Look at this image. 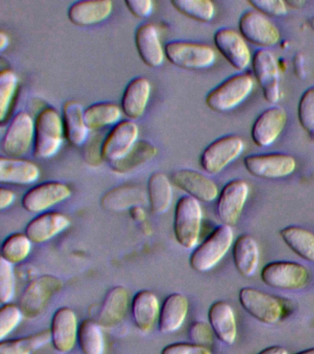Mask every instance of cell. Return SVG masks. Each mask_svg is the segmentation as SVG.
Here are the masks:
<instances>
[{
	"mask_svg": "<svg viewBox=\"0 0 314 354\" xmlns=\"http://www.w3.org/2000/svg\"><path fill=\"white\" fill-rule=\"evenodd\" d=\"M311 140H313L314 141V131L313 133H311Z\"/></svg>",
	"mask_w": 314,
	"mask_h": 354,
	"instance_id": "cell-56",
	"label": "cell"
},
{
	"mask_svg": "<svg viewBox=\"0 0 314 354\" xmlns=\"http://www.w3.org/2000/svg\"><path fill=\"white\" fill-rule=\"evenodd\" d=\"M35 124L32 116L20 112L14 116L2 140L1 149L10 158H20L28 153L35 142Z\"/></svg>",
	"mask_w": 314,
	"mask_h": 354,
	"instance_id": "cell-10",
	"label": "cell"
},
{
	"mask_svg": "<svg viewBox=\"0 0 314 354\" xmlns=\"http://www.w3.org/2000/svg\"><path fill=\"white\" fill-rule=\"evenodd\" d=\"M78 342L84 354H104V336L97 321H82L79 328Z\"/></svg>",
	"mask_w": 314,
	"mask_h": 354,
	"instance_id": "cell-38",
	"label": "cell"
},
{
	"mask_svg": "<svg viewBox=\"0 0 314 354\" xmlns=\"http://www.w3.org/2000/svg\"><path fill=\"white\" fill-rule=\"evenodd\" d=\"M233 242V231L231 227H217L208 238L190 257V266L197 272L210 270L223 259Z\"/></svg>",
	"mask_w": 314,
	"mask_h": 354,
	"instance_id": "cell-2",
	"label": "cell"
},
{
	"mask_svg": "<svg viewBox=\"0 0 314 354\" xmlns=\"http://www.w3.org/2000/svg\"><path fill=\"white\" fill-rule=\"evenodd\" d=\"M296 354H314V348H308V350L300 351Z\"/></svg>",
	"mask_w": 314,
	"mask_h": 354,
	"instance_id": "cell-54",
	"label": "cell"
},
{
	"mask_svg": "<svg viewBox=\"0 0 314 354\" xmlns=\"http://www.w3.org/2000/svg\"><path fill=\"white\" fill-rule=\"evenodd\" d=\"M23 314L20 306L13 304H3L0 308V339L12 333L23 319Z\"/></svg>",
	"mask_w": 314,
	"mask_h": 354,
	"instance_id": "cell-42",
	"label": "cell"
},
{
	"mask_svg": "<svg viewBox=\"0 0 314 354\" xmlns=\"http://www.w3.org/2000/svg\"><path fill=\"white\" fill-rule=\"evenodd\" d=\"M249 195V185L244 180H233L223 187L217 203V215L225 225L238 223Z\"/></svg>",
	"mask_w": 314,
	"mask_h": 354,
	"instance_id": "cell-13",
	"label": "cell"
},
{
	"mask_svg": "<svg viewBox=\"0 0 314 354\" xmlns=\"http://www.w3.org/2000/svg\"><path fill=\"white\" fill-rule=\"evenodd\" d=\"M239 300L245 311L266 325H274L283 317L282 301L255 288H242L239 290Z\"/></svg>",
	"mask_w": 314,
	"mask_h": 354,
	"instance_id": "cell-9",
	"label": "cell"
},
{
	"mask_svg": "<svg viewBox=\"0 0 314 354\" xmlns=\"http://www.w3.org/2000/svg\"><path fill=\"white\" fill-rule=\"evenodd\" d=\"M244 149V141L235 135L217 138L203 151L201 166L206 173L217 174L241 156Z\"/></svg>",
	"mask_w": 314,
	"mask_h": 354,
	"instance_id": "cell-8",
	"label": "cell"
},
{
	"mask_svg": "<svg viewBox=\"0 0 314 354\" xmlns=\"http://www.w3.org/2000/svg\"><path fill=\"white\" fill-rule=\"evenodd\" d=\"M213 329L211 326L202 321H197L193 323L189 328L190 339L194 342L195 344L206 346L210 344L213 340Z\"/></svg>",
	"mask_w": 314,
	"mask_h": 354,
	"instance_id": "cell-46",
	"label": "cell"
},
{
	"mask_svg": "<svg viewBox=\"0 0 314 354\" xmlns=\"http://www.w3.org/2000/svg\"><path fill=\"white\" fill-rule=\"evenodd\" d=\"M114 4L110 0H87L70 6L68 16L73 24L87 27L101 24L108 19Z\"/></svg>",
	"mask_w": 314,
	"mask_h": 354,
	"instance_id": "cell-23",
	"label": "cell"
},
{
	"mask_svg": "<svg viewBox=\"0 0 314 354\" xmlns=\"http://www.w3.org/2000/svg\"><path fill=\"white\" fill-rule=\"evenodd\" d=\"M40 169L31 160L19 158H0V182L2 184L27 185L39 179Z\"/></svg>",
	"mask_w": 314,
	"mask_h": 354,
	"instance_id": "cell-25",
	"label": "cell"
},
{
	"mask_svg": "<svg viewBox=\"0 0 314 354\" xmlns=\"http://www.w3.org/2000/svg\"><path fill=\"white\" fill-rule=\"evenodd\" d=\"M130 304V295L123 286L112 288L99 310L97 322L101 328H112L124 320Z\"/></svg>",
	"mask_w": 314,
	"mask_h": 354,
	"instance_id": "cell-21",
	"label": "cell"
},
{
	"mask_svg": "<svg viewBox=\"0 0 314 354\" xmlns=\"http://www.w3.org/2000/svg\"><path fill=\"white\" fill-rule=\"evenodd\" d=\"M32 243L26 234L16 232L10 234L2 243V259L12 265L24 261L31 253Z\"/></svg>",
	"mask_w": 314,
	"mask_h": 354,
	"instance_id": "cell-39",
	"label": "cell"
},
{
	"mask_svg": "<svg viewBox=\"0 0 314 354\" xmlns=\"http://www.w3.org/2000/svg\"><path fill=\"white\" fill-rule=\"evenodd\" d=\"M70 225V218L61 212H45L32 218L26 228V234L32 243H42L52 239Z\"/></svg>",
	"mask_w": 314,
	"mask_h": 354,
	"instance_id": "cell-22",
	"label": "cell"
},
{
	"mask_svg": "<svg viewBox=\"0 0 314 354\" xmlns=\"http://www.w3.org/2000/svg\"><path fill=\"white\" fill-rule=\"evenodd\" d=\"M132 317L135 325L142 331L148 333L159 320V304L155 293L150 290H143L135 295L132 301Z\"/></svg>",
	"mask_w": 314,
	"mask_h": 354,
	"instance_id": "cell-28",
	"label": "cell"
},
{
	"mask_svg": "<svg viewBox=\"0 0 314 354\" xmlns=\"http://www.w3.org/2000/svg\"><path fill=\"white\" fill-rule=\"evenodd\" d=\"M151 93V85L147 77L132 80L124 91L122 111L130 120H137L144 115Z\"/></svg>",
	"mask_w": 314,
	"mask_h": 354,
	"instance_id": "cell-27",
	"label": "cell"
},
{
	"mask_svg": "<svg viewBox=\"0 0 314 354\" xmlns=\"http://www.w3.org/2000/svg\"><path fill=\"white\" fill-rule=\"evenodd\" d=\"M18 82L17 75L10 69L0 74V121L2 124L9 115L10 105L18 88Z\"/></svg>",
	"mask_w": 314,
	"mask_h": 354,
	"instance_id": "cell-41",
	"label": "cell"
},
{
	"mask_svg": "<svg viewBox=\"0 0 314 354\" xmlns=\"http://www.w3.org/2000/svg\"><path fill=\"white\" fill-rule=\"evenodd\" d=\"M297 115L300 124L306 131H314V87L308 88L300 100Z\"/></svg>",
	"mask_w": 314,
	"mask_h": 354,
	"instance_id": "cell-44",
	"label": "cell"
},
{
	"mask_svg": "<svg viewBox=\"0 0 314 354\" xmlns=\"http://www.w3.org/2000/svg\"><path fill=\"white\" fill-rule=\"evenodd\" d=\"M203 212L199 201L190 196L179 199L175 207V239L179 245L186 249L194 248L199 238Z\"/></svg>",
	"mask_w": 314,
	"mask_h": 354,
	"instance_id": "cell-3",
	"label": "cell"
},
{
	"mask_svg": "<svg viewBox=\"0 0 314 354\" xmlns=\"http://www.w3.org/2000/svg\"><path fill=\"white\" fill-rule=\"evenodd\" d=\"M15 293V275L13 265L0 257V301L10 304Z\"/></svg>",
	"mask_w": 314,
	"mask_h": 354,
	"instance_id": "cell-43",
	"label": "cell"
},
{
	"mask_svg": "<svg viewBox=\"0 0 314 354\" xmlns=\"http://www.w3.org/2000/svg\"><path fill=\"white\" fill-rule=\"evenodd\" d=\"M170 3L179 12L201 22L210 21L216 12L209 0H173Z\"/></svg>",
	"mask_w": 314,
	"mask_h": 354,
	"instance_id": "cell-40",
	"label": "cell"
},
{
	"mask_svg": "<svg viewBox=\"0 0 314 354\" xmlns=\"http://www.w3.org/2000/svg\"><path fill=\"white\" fill-rule=\"evenodd\" d=\"M130 212L131 217L134 218L135 221H141L144 220L146 215L144 209H142V207H135L133 209L129 210Z\"/></svg>",
	"mask_w": 314,
	"mask_h": 354,
	"instance_id": "cell-51",
	"label": "cell"
},
{
	"mask_svg": "<svg viewBox=\"0 0 314 354\" xmlns=\"http://www.w3.org/2000/svg\"><path fill=\"white\" fill-rule=\"evenodd\" d=\"M148 196L151 212L154 214H164L172 206L173 193L172 184L166 174L154 173L148 183Z\"/></svg>",
	"mask_w": 314,
	"mask_h": 354,
	"instance_id": "cell-33",
	"label": "cell"
},
{
	"mask_svg": "<svg viewBox=\"0 0 314 354\" xmlns=\"http://www.w3.org/2000/svg\"><path fill=\"white\" fill-rule=\"evenodd\" d=\"M253 88V79L251 75H234L206 95V104L215 112H230L248 98Z\"/></svg>",
	"mask_w": 314,
	"mask_h": 354,
	"instance_id": "cell-4",
	"label": "cell"
},
{
	"mask_svg": "<svg viewBox=\"0 0 314 354\" xmlns=\"http://www.w3.org/2000/svg\"><path fill=\"white\" fill-rule=\"evenodd\" d=\"M308 25L313 30H314V16L311 17V18L308 19Z\"/></svg>",
	"mask_w": 314,
	"mask_h": 354,
	"instance_id": "cell-55",
	"label": "cell"
},
{
	"mask_svg": "<svg viewBox=\"0 0 314 354\" xmlns=\"http://www.w3.org/2000/svg\"><path fill=\"white\" fill-rule=\"evenodd\" d=\"M148 196L145 191L132 185H122L112 188L101 198V206L110 212H124L147 204Z\"/></svg>",
	"mask_w": 314,
	"mask_h": 354,
	"instance_id": "cell-26",
	"label": "cell"
},
{
	"mask_svg": "<svg viewBox=\"0 0 314 354\" xmlns=\"http://www.w3.org/2000/svg\"><path fill=\"white\" fill-rule=\"evenodd\" d=\"M170 180L173 185L198 201H214L219 194L216 183L197 171L181 169L173 171Z\"/></svg>",
	"mask_w": 314,
	"mask_h": 354,
	"instance_id": "cell-18",
	"label": "cell"
},
{
	"mask_svg": "<svg viewBox=\"0 0 314 354\" xmlns=\"http://www.w3.org/2000/svg\"><path fill=\"white\" fill-rule=\"evenodd\" d=\"M233 261L238 272L244 277H252L259 264V248L255 238L242 234L233 245Z\"/></svg>",
	"mask_w": 314,
	"mask_h": 354,
	"instance_id": "cell-32",
	"label": "cell"
},
{
	"mask_svg": "<svg viewBox=\"0 0 314 354\" xmlns=\"http://www.w3.org/2000/svg\"><path fill=\"white\" fill-rule=\"evenodd\" d=\"M245 168L253 176L278 179L291 176L297 168L296 160L286 153L253 154L244 158Z\"/></svg>",
	"mask_w": 314,
	"mask_h": 354,
	"instance_id": "cell-11",
	"label": "cell"
},
{
	"mask_svg": "<svg viewBox=\"0 0 314 354\" xmlns=\"http://www.w3.org/2000/svg\"><path fill=\"white\" fill-rule=\"evenodd\" d=\"M157 149L153 143L147 140L137 141L130 151L122 159L112 162L110 166L117 174H126L136 170L140 166L153 160L156 156Z\"/></svg>",
	"mask_w": 314,
	"mask_h": 354,
	"instance_id": "cell-35",
	"label": "cell"
},
{
	"mask_svg": "<svg viewBox=\"0 0 314 354\" xmlns=\"http://www.w3.org/2000/svg\"><path fill=\"white\" fill-rule=\"evenodd\" d=\"M78 318L70 307H61L55 312L51 321V342L55 350L65 354L75 347L79 333Z\"/></svg>",
	"mask_w": 314,
	"mask_h": 354,
	"instance_id": "cell-16",
	"label": "cell"
},
{
	"mask_svg": "<svg viewBox=\"0 0 314 354\" xmlns=\"http://www.w3.org/2000/svg\"><path fill=\"white\" fill-rule=\"evenodd\" d=\"M50 342V329H46L19 339L1 340L0 354H32Z\"/></svg>",
	"mask_w": 314,
	"mask_h": 354,
	"instance_id": "cell-36",
	"label": "cell"
},
{
	"mask_svg": "<svg viewBox=\"0 0 314 354\" xmlns=\"http://www.w3.org/2000/svg\"><path fill=\"white\" fill-rule=\"evenodd\" d=\"M126 7L137 18H148L153 11V2L151 0H126Z\"/></svg>",
	"mask_w": 314,
	"mask_h": 354,
	"instance_id": "cell-48",
	"label": "cell"
},
{
	"mask_svg": "<svg viewBox=\"0 0 314 354\" xmlns=\"http://www.w3.org/2000/svg\"><path fill=\"white\" fill-rule=\"evenodd\" d=\"M122 116V108L112 102H98L84 111L85 121L89 129L98 130L118 124Z\"/></svg>",
	"mask_w": 314,
	"mask_h": 354,
	"instance_id": "cell-37",
	"label": "cell"
},
{
	"mask_svg": "<svg viewBox=\"0 0 314 354\" xmlns=\"http://www.w3.org/2000/svg\"><path fill=\"white\" fill-rule=\"evenodd\" d=\"M310 271L297 262L275 261L264 266L261 279L267 286L286 290H302L310 282Z\"/></svg>",
	"mask_w": 314,
	"mask_h": 354,
	"instance_id": "cell-7",
	"label": "cell"
},
{
	"mask_svg": "<svg viewBox=\"0 0 314 354\" xmlns=\"http://www.w3.org/2000/svg\"><path fill=\"white\" fill-rule=\"evenodd\" d=\"M253 68L264 99L275 104L279 100L280 87L279 71L274 55L268 50H257L253 58Z\"/></svg>",
	"mask_w": 314,
	"mask_h": 354,
	"instance_id": "cell-17",
	"label": "cell"
},
{
	"mask_svg": "<svg viewBox=\"0 0 314 354\" xmlns=\"http://www.w3.org/2000/svg\"><path fill=\"white\" fill-rule=\"evenodd\" d=\"M139 127L133 120L115 124L101 145V158L110 165L125 157L137 142Z\"/></svg>",
	"mask_w": 314,
	"mask_h": 354,
	"instance_id": "cell-15",
	"label": "cell"
},
{
	"mask_svg": "<svg viewBox=\"0 0 314 354\" xmlns=\"http://www.w3.org/2000/svg\"><path fill=\"white\" fill-rule=\"evenodd\" d=\"M84 111L82 105L76 101H68L63 107L65 135L72 146L81 147L88 140L89 127L85 121Z\"/></svg>",
	"mask_w": 314,
	"mask_h": 354,
	"instance_id": "cell-31",
	"label": "cell"
},
{
	"mask_svg": "<svg viewBox=\"0 0 314 354\" xmlns=\"http://www.w3.org/2000/svg\"><path fill=\"white\" fill-rule=\"evenodd\" d=\"M9 36L4 32H0V51L3 52L9 46Z\"/></svg>",
	"mask_w": 314,
	"mask_h": 354,
	"instance_id": "cell-52",
	"label": "cell"
},
{
	"mask_svg": "<svg viewBox=\"0 0 314 354\" xmlns=\"http://www.w3.org/2000/svg\"><path fill=\"white\" fill-rule=\"evenodd\" d=\"M135 41L137 52L146 65L150 68H159L164 64L165 50L159 40L158 30L153 24L140 25L137 28Z\"/></svg>",
	"mask_w": 314,
	"mask_h": 354,
	"instance_id": "cell-24",
	"label": "cell"
},
{
	"mask_svg": "<svg viewBox=\"0 0 314 354\" xmlns=\"http://www.w3.org/2000/svg\"><path fill=\"white\" fill-rule=\"evenodd\" d=\"M64 134V123L57 111L52 107L41 111L35 122V156L40 159L55 156L61 148Z\"/></svg>",
	"mask_w": 314,
	"mask_h": 354,
	"instance_id": "cell-1",
	"label": "cell"
},
{
	"mask_svg": "<svg viewBox=\"0 0 314 354\" xmlns=\"http://www.w3.org/2000/svg\"><path fill=\"white\" fill-rule=\"evenodd\" d=\"M208 320L220 342L231 345L237 337V324L233 307L224 301L214 303L208 310Z\"/></svg>",
	"mask_w": 314,
	"mask_h": 354,
	"instance_id": "cell-30",
	"label": "cell"
},
{
	"mask_svg": "<svg viewBox=\"0 0 314 354\" xmlns=\"http://www.w3.org/2000/svg\"><path fill=\"white\" fill-rule=\"evenodd\" d=\"M168 60L178 68L200 71L210 68L216 61V52L206 44L173 41L165 46Z\"/></svg>",
	"mask_w": 314,
	"mask_h": 354,
	"instance_id": "cell-5",
	"label": "cell"
},
{
	"mask_svg": "<svg viewBox=\"0 0 314 354\" xmlns=\"http://www.w3.org/2000/svg\"><path fill=\"white\" fill-rule=\"evenodd\" d=\"M255 10L267 16H285L288 13V7L282 0H252L249 1Z\"/></svg>",
	"mask_w": 314,
	"mask_h": 354,
	"instance_id": "cell-45",
	"label": "cell"
},
{
	"mask_svg": "<svg viewBox=\"0 0 314 354\" xmlns=\"http://www.w3.org/2000/svg\"><path fill=\"white\" fill-rule=\"evenodd\" d=\"M189 303L181 293H172L165 299L159 312V329L161 333L170 334L183 326L188 314Z\"/></svg>",
	"mask_w": 314,
	"mask_h": 354,
	"instance_id": "cell-29",
	"label": "cell"
},
{
	"mask_svg": "<svg viewBox=\"0 0 314 354\" xmlns=\"http://www.w3.org/2000/svg\"><path fill=\"white\" fill-rule=\"evenodd\" d=\"M239 28L242 37L255 46L271 47L280 40L278 28L264 14L255 10H247L242 14Z\"/></svg>",
	"mask_w": 314,
	"mask_h": 354,
	"instance_id": "cell-12",
	"label": "cell"
},
{
	"mask_svg": "<svg viewBox=\"0 0 314 354\" xmlns=\"http://www.w3.org/2000/svg\"><path fill=\"white\" fill-rule=\"evenodd\" d=\"M258 354H288V353L285 348L281 347V346H271V347L264 348Z\"/></svg>",
	"mask_w": 314,
	"mask_h": 354,
	"instance_id": "cell-50",
	"label": "cell"
},
{
	"mask_svg": "<svg viewBox=\"0 0 314 354\" xmlns=\"http://www.w3.org/2000/svg\"><path fill=\"white\" fill-rule=\"evenodd\" d=\"M286 5L291 6V7H293L295 8H300L302 6L305 4L304 1H288L286 2Z\"/></svg>",
	"mask_w": 314,
	"mask_h": 354,
	"instance_id": "cell-53",
	"label": "cell"
},
{
	"mask_svg": "<svg viewBox=\"0 0 314 354\" xmlns=\"http://www.w3.org/2000/svg\"><path fill=\"white\" fill-rule=\"evenodd\" d=\"M280 236L297 256L314 262V234L299 226H288L281 230Z\"/></svg>",
	"mask_w": 314,
	"mask_h": 354,
	"instance_id": "cell-34",
	"label": "cell"
},
{
	"mask_svg": "<svg viewBox=\"0 0 314 354\" xmlns=\"http://www.w3.org/2000/svg\"><path fill=\"white\" fill-rule=\"evenodd\" d=\"M72 191L64 183L51 181L43 183L27 191L21 204L23 209L31 213H40L55 205L67 201Z\"/></svg>",
	"mask_w": 314,
	"mask_h": 354,
	"instance_id": "cell-14",
	"label": "cell"
},
{
	"mask_svg": "<svg viewBox=\"0 0 314 354\" xmlns=\"http://www.w3.org/2000/svg\"><path fill=\"white\" fill-rule=\"evenodd\" d=\"M62 279L53 275L38 277L27 285L20 300V308L23 317L34 319L39 317L54 295L62 290Z\"/></svg>",
	"mask_w": 314,
	"mask_h": 354,
	"instance_id": "cell-6",
	"label": "cell"
},
{
	"mask_svg": "<svg viewBox=\"0 0 314 354\" xmlns=\"http://www.w3.org/2000/svg\"><path fill=\"white\" fill-rule=\"evenodd\" d=\"M15 198L16 196L13 191L8 189V188H0V209H7L13 203Z\"/></svg>",
	"mask_w": 314,
	"mask_h": 354,
	"instance_id": "cell-49",
	"label": "cell"
},
{
	"mask_svg": "<svg viewBox=\"0 0 314 354\" xmlns=\"http://www.w3.org/2000/svg\"><path fill=\"white\" fill-rule=\"evenodd\" d=\"M286 121L288 115L281 106H272L264 111L253 126V142L261 148L272 145L285 129Z\"/></svg>",
	"mask_w": 314,
	"mask_h": 354,
	"instance_id": "cell-20",
	"label": "cell"
},
{
	"mask_svg": "<svg viewBox=\"0 0 314 354\" xmlns=\"http://www.w3.org/2000/svg\"><path fill=\"white\" fill-rule=\"evenodd\" d=\"M217 50L237 71H244L252 57L246 41L239 33L230 28H222L214 35Z\"/></svg>",
	"mask_w": 314,
	"mask_h": 354,
	"instance_id": "cell-19",
	"label": "cell"
},
{
	"mask_svg": "<svg viewBox=\"0 0 314 354\" xmlns=\"http://www.w3.org/2000/svg\"><path fill=\"white\" fill-rule=\"evenodd\" d=\"M161 354H212L205 346L195 343L178 342L167 345Z\"/></svg>",
	"mask_w": 314,
	"mask_h": 354,
	"instance_id": "cell-47",
	"label": "cell"
}]
</instances>
